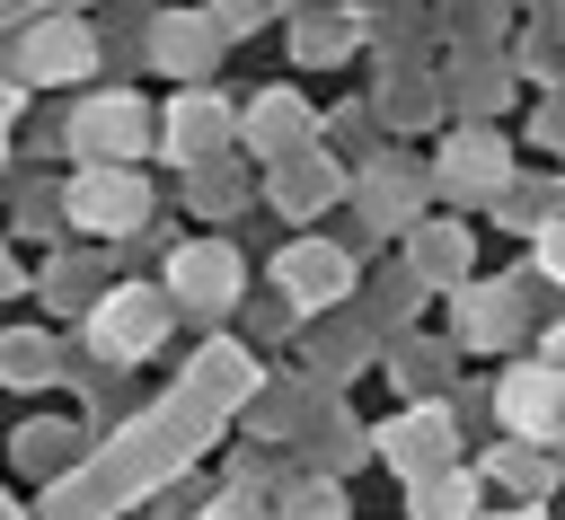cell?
Masks as SVG:
<instances>
[{
    "label": "cell",
    "instance_id": "6da1fadb",
    "mask_svg": "<svg viewBox=\"0 0 565 520\" xmlns=\"http://www.w3.org/2000/svg\"><path fill=\"white\" fill-rule=\"evenodd\" d=\"M159 335H168V300H159V291H141V282L106 291V300H97V317H88V344H97L106 361H141Z\"/></svg>",
    "mask_w": 565,
    "mask_h": 520
},
{
    "label": "cell",
    "instance_id": "7a4b0ae2",
    "mask_svg": "<svg viewBox=\"0 0 565 520\" xmlns=\"http://www.w3.org/2000/svg\"><path fill=\"white\" fill-rule=\"evenodd\" d=\"M494 405H503V423H512V432H530V441H539V432L565 414V370H547V361H521V370H503Z\"/></svg>",
    "mask_w": 565,
    "mask_h": 520
},
{
    "label": "cell",
    "instance_id": "3957f363",
    "mask_svg": "<svg viewBox=\"0 0 565 520\" xmlns=\"http://www.w3.org/2000/svg\"><path fill=\"white\" fill-rule=\"evenodd\" d=\"M141 212H150V194H141L132 176H115V167L71 176V220H79V229H132Z\"/></svg>",
    "mask_w": 565,
    "mask_h": 520
},
{
    "label": "cell",
    "instance_id": "277c9868",
    "mask_svg": "<svg viewBox=\"0 0 565 520\" xmlns=\"http://www.w3.org/2000/svg\"><path fill=\"white\" fill-rule=\"evenodd\" d=\"M168 291H177L185 308H203V317H212V308H230V300H238V256H230V247H185V256L168 264Z\"/></svg>",
    "mask_w": 565,
    "mask_h": 520
},
{
    "label": "cell",
    "instance_id": "5b68a950",
    "mask_svg": "<svg viewBox=\"0 0 565 520\" xmlns=\"http://www.w3.org/2000/svg\"><path fill=\"white\" fill-rule=\"evenodd\" d=\"M124 141H141V106H132V97H97V106H79V150L115 159Z\"/></svg>",
    "mask_w": 565,
    "mask_h": 520
},
{
    "label": "cell",
    "instance_id": "8992f818",
    "mask_svg": "<svg viewBox=\"0 0 565 520\" xmlns=\"http://www.w3.org/2000/svg\"><path fill=\"white\" fill-rule=\"evenodd\" d=\"M274 273H282V282H291V300H309V308L344 291V256H335V247H291Z\"/></svg>",
    "mask_w": 565,
    "mask_h": 520
},
{
    "label": "cell",
    "instance_id": "52a82bcc",
    "mask_svg": "<svg viewBox=\"0 0 565 520\" xmlns=\"http://www.w3.org/2000/svg\"><path fill=\"white\" fill-rule=\"evenodd\" d=\"M441 449H450V423H441V414H406V423H388V458H397L406 476L441 467Z\"/></svg>",
    "mask_w": 565,
    "mask_h": 520
},
{
    "label": "cell",
    "instance_id": "ba28073f",
    "mask_svg": "<svg viewBox=\"0 0 565 520\" xmlns=\"http://www.w3.org/2000/svg\"><path fill=\"white\" fill-rule=\"evenodd\" d=\"M26 71H35V79H62V71L79 79V71H88V35H79L71 18H62V26H44V35L26 44Z\"/></svg>",
    "mask_w": 565,
    "mask_h": 520
},
{
    "label": "cell",
    "instance_id": "9c48e42d",
    "mask_svg": "<svg viewBox=\"0 0 565 520\" xmlns=\"http://www.w3.org/2000/svg\"><path fill=\"white\" fill-rule=\"evenodd\" d=\"M168 141H177V159H203V150L221 141V106H212V97H177V115H168Z\"/></svg>",
    "mask_w": 565,
    "mask_h": 520
},
{
    "label": "cell",
    "instance_id": "30bf717a",
    "mask_svg": "<svg viewBox=\"0 0 565 520\" xmlns=\"http://www.w3.org/2000/svg\"><path fill=\"white\" fill-rule=\"evenodd\" d=\"M477 485L468 476H415V520H468Z\"/></svg>",
    "mask_w": 565,
    "mask_h": 520
},
{
    "label": "cell",
    "instance_id": "8fae6325",
    "mask_svg": "<svg viewBox=\"0 0 565 520\" xmlns=\"http://www.w3.org/2000/svg\"><path fill=\"white\" fill-rule=\"evenodd\" d=\"M247 132H256V141H291V132H300V106H291V97H265Z\"/></svg>",
    "mask_w": 565,
    "mask_h": 520
},
{
    "label": "cell",
    "instance_id": "7c38bea8",
    "mask_svg": "<svg viewBox=\"0 0 565 520\" xmlns=\"http://www.w3.org/2000/svg\"><path fill=\"white\" fill-rule=\"evenodd\" d=\"M441 361H450V353H441V344H424V353H406V361H397V379H406V388H424V379H441Z\"/></svg>",
    "mask_w": 565,
    "mask_h": 520
},
{
    "label": "cell",
    "instance_id": "4fadbf2b",
    "mask_svg": "<svg viewBox=\"0 0 565 520\" xmlns=\"http://www.w3.org/2000/svg\"><path fill=\"white\" fill-rule=\"evenodd\" d=\"M9 370H18V379H44V344H35V335H18V361H9Z\"/></svg>",
    "mask_w": 565,
    "mask_h": 520
},
{
    "label": "cell",
    "instance_id": "5bb4252c",
    "mask_svg": "<svg viewBox=\"0 0 565 520\" xmlns=\"http://www.w3.org/2000/svg\"><path fill=\"white\" fill-rule=\"evenodd\" d=\"M203 520H247V502H230V511H203Z\"/></svg>",
    "mask_w": 565,
    "mask_h": 520
},
{
    "label": "cell",
    "instance_id": "9a60e30c",
    "mask_svg": "<svg viewBox=\"0 0 565 520\" xmlns=\"http://www.w3.org/2000/svg\"><path fill=\"white\" fill-rule=\"evenodd\" d=\"M503 520H539V511H503Z\"/></svg>",
    "mask_w": 565,
    "mask_h": 520
}]
</instances>
